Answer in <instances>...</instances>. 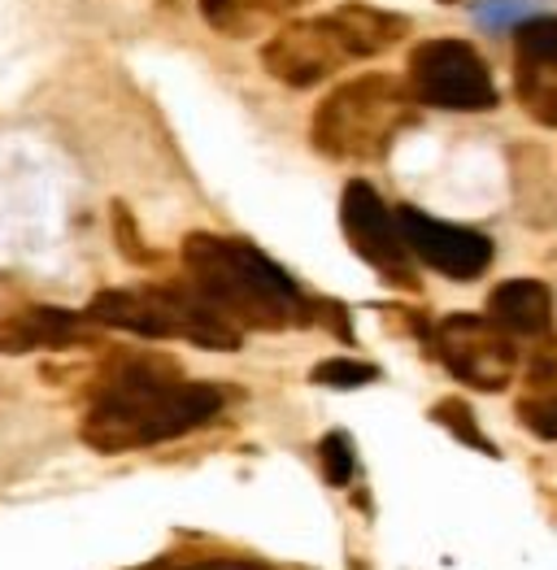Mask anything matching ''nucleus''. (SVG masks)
<instances>
[{"label": "nucleus", "instance_id": "f257e3e1", "mask_svg": "<svg viewBox=\"0 0 557 570\" xmlns=\"http://www.w3.org/2000/svg\"><path fill=\"white\" fill-rule=\"evenodd\" d=\"M223 410V387L179 380V366L166 357H123L96 392L84 419V444L96 453L148 449L205 428Z\"/></svg>", "mask_w": 557, "mask_h": 570}, {"label": "nucleus", "instance_id": "f03ea898", "mask_svg": "<svg viewBox=\"0 0 557 570\" xmlns=\"http://www.w3.org/2000/svg\"><path fill=\"white\" fill-rule=\"evenodd\" d=\"M184 266L192 292L214 314H223L235 332L310 327V296L248 239L192 232L184 239Z\"/></svg>", "mask_w": 557, "mask_h": 570}, {"label": "nucleus", "instance_id": "7ed1b4c3", "mask_svg": "<svg viewBox=\"0 0 557 570\" xmlns=\"http://www.w3.org/2000/svg\"><path fill=\"white\" fill-rule=\"evenodd\" d=\"M418 122V105L397 75L340 83L310 118V144L331 161H383Z\"/></svg>", "mask_w": 557, "mask_h": 570}, {"label": "nucleus", "instance_id": "20e7f679", "mask_svg": "<svg viewBox=\"0 0 557 570\" xmlns=\"http://www.w3.org/2000/svg\"><path fill=\"white\" fill-rule=\"evenodd\" d=\"M88 323L118 327V332L148 335V340H192L196 348L232 353L240 348V332L223 314H214L192 284L162 287H109L88 301Z\"/></svg>", "mask_w": 557, "mask_h": 570}, {"label": "nucleus", "instance_id": "39448f33", "mask_svg": "<svg viewBox=\"0 0 557 570\" xmlns=\"http://www.w3.org/2000/svg\"><path fill=\"white\" fill-rule=\"evenodd\" d=\"M405 88L414 105L431 109H453V114H483L497 109V83L488 61L466 45V40H427L410 52V75Z\"/></svg>", "mask_w": 557, "mask_h": 570}, {"label": "nucleus", "instance_id": "423d86ee", "mask_svg": "<svg viewBox=\"0 0 557 570\" xmlns=\"http://www.w3.org/2000/svg\"><path fill=\"white\" fill-rule=\"evenodd\" d=\"M431 344L453 380L475 392H506L518 375V344L488 314H453L444 318Z\"/></svg>", "mask_w": 557, "mask_h": 570}, {"label": "nucleus", "instance_id": "0eeeda50", "mask_svg": "<svg viewBox=\"0 0 557 570\" xmlns=\"http://www.w3.org/2000/svg\"><path fill=\"white\" fill-rule=\"evenodd\" d=\"M340 227L349 248L371 266L383 284L401 287V292H418L414 275V257L405 248V239L397 232V218L392 209L383 205V196L367 184V179H353L340 191Z\"/></svg>", "mask_w": 557, "mask_h": 570}, {"label": "nucleus", "instance_id": "6e6552de", "mask_svg": "<svg viewBox=\"0 0 557 570\" xmlns=\"http://www.w3.org/2000/svg\"><path fill=\"white\" fill-rule=\"evenodd\" d=\"M392 218H397V232L405 239L410 257H418L422 266H431L444 279L470 284V279H479L492 266L497 248H492V239L483 236V232H475V227L440 223V218H431L418 205H397Z\"/></svg>", "mask_w": 557, "mask_h": 570}, {"label": "nucleus", "instance_id": "1a4fd4ad", "mask_svg": "<svg viewBox=\"0 0 557 570\" xmlns=\"http://www.w3.org/2000/svg\"><path fill=\"white\" fill-rule=\"evenodd\" d=\"M344 61H353V52L344 48L331 13L323 18H296V22H283L275 36L262 48V66L266 75L287 83V88H314L331 79Z\"/></svg>", "mask_w": 557, "mask_h": 570}, {"label": "nucleus", "instance_id": "9d476101", "mask_svg": "<svg viewBox=\"0 0 557 570\" xmlns=\"http://www.w3.org/2000/svg\"><path fill=\"white\" fill-rule=\"evenodd\" d=\"M514 96L540 127H557V13L518 22V31H514Z\"/></svg>", "mask_w": 557, "mask_h": 570}, {"label": "nucleus", "instance_id": "9b49d317", "mask_svg": "<svg viewBox=\"0 0 557 570\" xmlns=\"http://www.w3.org/2000/svg\"><path fill=\"white\" fill-rule=\"evenodd\" d=\"M88 318L52 305H31L13 318H0V353H36V348H75L88 344Z\"/></svg>", "mask_w": 557, "mask_h": 570}, {"label": "nucleus", "instance_id": "f8f14e48", "mask_svg": "<svg viewBox=\"0 0 557 570\" xmlns=\"http://www.w3.org/2000/svg\"><path fill=\"white\" fill-rule=\"evenodd\" d=\"M488 318L510 340H540L554 332V292L540 279H506L488 296Z\"/></svg>", "mask_w": 557, "mask_h": 570}, {"label": "nucleus", "instance_id": "ddd939ff", "mask_svg": "<svg viewBox=\"0 0 557 570\" xmlns=\"http://www.w3.org/2000/svg\"><path fill=\"white\" fill-rule=\"evenodd\" d=\"M331 22H335L344 48L353 52V61H358V57H374V52L401 45V40L410 36V18H405V13L374 9V4H362V0L340 4V9L331 13Z\"/></svg>", "mask_w": 557, "mask_h": 570}, {"label": "nucleus", "instance_id": "4468645a", "mask_svg": "<svg viewBox=\"0 0 557 570\" xmlns=\"http://www.w3.org/2000/svg\"><path fill=\"white\" fill-rule=\"evenodd\" d=\"M522 383L527 392L518 401V423L540 440H557V353H536Z\"/></svg>", "mask_w": 557, "mask_h": 570}, {"label": "nucleus", "instance_id": "2eb2a0df", "mask_svg": "<svg viewBox=\"0 0 557 570\" xmlns=\"http://www.w3.org/2000/svg\"><path fill=\"white\" fill-rule=\"evenodd\" d=\"M301 4L305 0H201V13L214 31L232 36V40H248L266 18H283Z\"/></svg>", "mask_w": 557, "mask_h": 570}, {"label": "nucleus", "instance_id": "dca6fc26", "mask_svg": "<svg viewBox=\"0 0 557 570\" xmlns=\"http://www.w3.org/2000/svg\"><path fill=\"white\" fill-rule=\"evenodd\" d=\"M431 423H440L444 431H453L462 444H470V449H479V453H488V458H497V444L479 431V423H475V410L466 405L462 396H444V401H436L431 405Z\"/></svg>", "mask_w": 557, "mask_h": 570}, {"label": "nucleus", "instance_id": "f3484780", "mask_svg": "<svg viewBox=\"0 0 557 570\" xmlns=\"http://www.w3.org/2000/svg\"><path fill=\"white\" fill-rule=\"evenodd\" d=\"M319 462H323V475L331 488H349L353 471H358V458H353V435L349 431H326L319 440Z\"/></svg>", "mask_w": 557, "mask_h": 570}, {"label": "nucleus", "instance_id": "a211bd4d", "mask_svg": "<svg viewBox=\"0 0 557 570\" xmlns=\"http://www.w3.org/2000/svg\"><path fill=\"white\" fill-rule=\"evenodd\" d=\"M374 380H379V371L371 362H353V357H331L310 371V383H319V387H367Z\"/></svg>", "mask_w": 557, "mask_h": 570}, {"label": "nucleus", "instance_id": "6ab92c4d", "mask_svg": "<svg viewBox=\"0 0 557 570\" xmlns=\"http://www.w3.org/2000/svg\"><path fill=\"white\" fill-rule=\"evenodd\" d=\"M136 570H271L262 562H244V558H196V562H175V558H162V562H148Z\"/></svg>", "mask_w": 557, "mask_h": 570}, {"label": "nucleus", "instance_id": "aec40b11", "mask_svg": "<svg viewBox=\"0 0 557 570\" xmlns=\"http://www.w3.org/2000/svg\"><path fill=\"white\" fill-rule=\"evenodd\" d=\"M475 13H479V18H488L483 27H492V31H501V27L510 22V18H518V4H514V0H483V4L475 9ZM518 22H522V18H518Z\"/></svg>", "mask_w": 557, "mask_h": 570}]
</instances>
